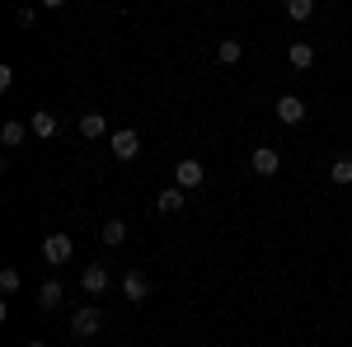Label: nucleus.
Here are the masks:
<instances>
[{
	"label": "nucleus",
	"mask_w": 352,
	"mask_h": 347,
	"mask_svg": "<svg viewBox=\"0 0 352 347\" xmlns=\"http://www.w3.org/2000/svg\"><path fill=\"white\" fill-rule=\"evenodd\" d=\"M99 328H104V315H99L94 305H80V310L71 315V333H76V338H94Z\"/></svg>",
	"instance_id": "1"
},
{
	"label": "nucleus",
	"mask_w": 352,
	"mask_h": 347,
	"mask_svg": "<svg viewBox=\"0 0 352 347\" xmlns=\"http://www.w3.org/2000/svg\"><path fill=\"white\" fill-rule=\"evenodd\" d=\"M71 254H76L71 235H47V240H43V263H47V267H61Z\"/></svg>",
	"instance_id": "2"
},
{
	"label": "nucleus",
	"mask_w": 352,
	"mask_h": 347,
	"mask_svg": "<svg viewBox=\"0 0 352 347\" xmlns=\"http://www.w3.org/2000/svg\"><path fill=\"white\" fill-rule=\"evenodd\" d=\"M109 287H113V277H109V267H104V263H89L80 272V291L85 295H104Z\"/></svg>",
	"instance_id": "3"
},
{
	"label": "nucleus",
	"mask_w": 352,
	"mask_h": 347,
	"mask_svg": "<svg viewBox=\"0 0 352 347\" xmlns=\"http://www.w3.org/2000/svg\"><path fill=\"white\" fill-rule=\"evenodd\" d=\"M277 117H282L287 127L305 122V99H300V94H282V99H277Z\"/></svg>",
	"instance_id": "4"
},
{
	"label": "nucleus",
	"mask_w": 352,
	"mask_h": 347,
	"mask_svg": "<svg viewBox=\"0 0 352 347\" xmlns=\"http://www.w3.org/2000/svg\"><path fill=\"white\" fill-rule=\"evenodd\" d=\"M109 141H113V155H118V160H136V150H141V136H136L132 127H122V132H113Z\"/></svg>",
	"instance_id": "5"
},
{
	"label": "nucleus",
	"mask_w": 352,
	"mask_h": 347,
	"mask_svg": "<svg viewBox=\"0 0 352 347\" xmlns=\"http://www.w3.org/2000/svg\"><path fill=\"white\" fill-rule=\"evenodd\" d=\"M254 174H258V179H268V174H277V169H282V155H277V150H272V146H254Z\"/></svg>",
	"instance_id": "6"
},
{
	"label": "nucleus",
	"mask_w": 352,
	"mask_h": 347,
	"mask_svg": "<svg viewBox=\"0 0 352 347\" xmlns=\"http://www.w3.org/2000/svg\"><path fill=\"white\" fill-rule=\"evenodd\" d=\"M202 179H207V169H202L197 160H179V164H174V183H179V188H197Z\"/></svg>",
	"instance_id": "7"
},
{
	"label": "nucleus",
	"mask_w": 352,
	"mask_h": 347,
	"mask_svg": "<svg viewBox=\"0 0 352 347\" xmlns=\"http://www.w3.org/2000/svg\"><path fill=\"white\" fill-rule=\"evenodd\" d=\"M122 295H127L132 305H141V300L151 295V282H146L141 272H127V277H122Z\"/></svg>",
	"instance_id": "8"
},
{
	"label": "nucleus",
	"mask_w": 352,
	"mask_h": 347,
	"mask_svg": "<svg viewBox=\"0 0 352 347\" xmlns=\"http://www.w3.org/2000/svg\"><path fill=\"white\" fill-rule=\"evenodd\" d=\"M155 207H160L164 216H179V212H184V188H179V183H174V188H164L160 197H155Z\"/></svg>",
	"instance_id": "9"
},
{
	"label": "nucleus",
	"mask_w": 352,
	"mask_h": 347,
	"mask_svg": "<svg viewBox=\"0 0 352 347\" xmlns=\"http://www.w3.org/2000/svg\"><path fill=\"white\" fill-rule=\"evenodd\" d=\"M287 61H292L296 71H310V66H315V47H310V43H292V52H287Z\"/></svg>",
	"instance_id": "10"
},
{
	"label": "nucleus",
	"mask_w": 352,
	"mask_h": 347,
	"mask_svg": "<svg viewBox=\"0 0 352 347\" xmlns=\"http://www.w3.org/2000/svg\"><path fill=\"white\" fill-rule=\"evenodd\" d=\"M38 305H43V310H52V305H61V282H56V277H47V282L38 287Z\"/></svg>",
	"instance_id": "11"
},
{
	"label": "nucleus",
	"mask_w": 352,
	"mask_h": 347,
	"mask_svg": "<svg viewBox=\"0 0 352 347\" xmlns=\"http://www.w3.org/2000/svg\"><path fill=\"white\" fill-rule=\"evenodd\" d=\"M28 127H33V136H56V117H52V113H47V108H38Z\"/></svg>",
	"instance_id": "12"
},
{
	"label": "nucleus",
	"mask_w": 352,
	"mask_h": 347,
	"mask_svg": "<svg viewBox=\"0 0 352 347\" xmlns=\"http://www.w3.org/2000/svg\"><path fill=\"white\" fill-rule=\"evenodd\" d=\"M28 132H33V127H24V122H5V127H0V141H5V146H24Z\"/></svg>",
	"instance_id": "13"
},
{
	"label": "nucleus",
	"mask_w": 352,
	"mask_h": 347,
	"mask_svg": "<svg viewBox=\"0 0 352 347\" xmlns=\"http://www.w3.org/2000/svg\"><path fill=\"white\" fill-rule=\"evenodd\" d=\"M80 136H109L104 113H85V117H80Z\"/></svg>",
	"instance_id": "14"
},
{
	"label": "nucleus",
	"mask_w": 352,
	"mask_h": 347,
	"mask_svg": "<svg viewBox=\"0 0 352 347\" xmlns=\"http://www.w3.org/2000/svg\"><path fill=\"white\" fill-rule=\"evenodd\" d=\"M240 56H244V47H240V43H235V38H226V43H221V47H217V61H221V66H235Z\"/></svg>",
	"instance_id": "15"
},
{
	"label": "nucleus",
	"mask_w": 352,
	"mask_h": 347,
	"mask_svg": "<svg viewBox=\"0 0 352 347\" xmlns=\"http://www.w3.org/2000/svg\"><path fill=\"white\" fill-rule=\"evenodd\" d=\"M329 179H333L338 188H348V183H352V160H348V155H343V160H333V164H329Z\"/></svg>",
	"instance_id": "16"
},
{
	"label": "nucleus",
	"mask_w": 352,
	"mask_h": 347,
	"mask_svg": "<svg viewBox=\"0 0 352 347\" xmlns=\"http://www.w3.org/2000/svg\"><path fill=\"white\" fill-rule=\"evenodd\" d=\"M99 235H104V244H122V240H127V225L113 216V221H104V230H99Z\"/></svg>",
	"instance_id": "17"
},
{
	"label": "nucleus",
	"mask_w": 352,
	"mask_h": 347,
	"mask_svg": "<svg viewBox=\"0 0 352 347\" xmlns=\"http://www.w3.org/2000/svg\"><path fill=\"white\" fill-rule=\"evenodd\" d=\"M310 14H315V0H287V19H310Z\"/></svg>",
	"instance_id": "18"
},
{
	"label": "nucleus",
	"mask_w": 352,
	"mask_h": 347,
	"mask_svg": "<svg viewBox=\"0 0 352 347\" xmlns=\"http://www.w3.org/2000/svg\"><path fill=\"white\" fill-rule=\"evenodd\" d=\"M0 291H5V295L19 291V272H14V267H0Z\"/></svg>",
	"instance_id": "19"
},
{
	"label": "nucleus",
	"mask_w": 352,
	"mask_h": 347,
	"mask_svg": "<svg viewBox=\"0 0 352 347\" xmlns=\"http://www.w3.org/2000/svg\"><path fill=\"white\" fill-rule=\"evenodd\" d=\"M14 24H19V28H33V24H38V14H33V10H28V5H24V10L14 14Z\"/></svg>",
	"instance_id": "20"
},
{
	"label": "nucleus",
	"mask_w": 352,
	"mask_h": 347,
	"mask_svg": "<svg viewBox=\"0 0 352 347\" xmlns=\"http://www.w3.org/2000/svg\"><path fill=\"white\" fill-rule=\"evenodd\" d=\"M43 5H47V10H61V5H66V0H43Z\"/></svg>",
	"instance_id": "21"
},
{
	"label": "nucleus",
	"mask_w": 352,
	"mask_h": 347,
	"mask_svg": "<svg viewBox=\"0 0 352 347\" xmlns=\"http://www.w3.org/2000/svg\"><path fill=\"white\" fill-rule=\"evenodd\" d=\"M24 347H47V343H38V338H33V343H24Z\"/></svg>",
	"instance_id": "22"
}]
</instances>
